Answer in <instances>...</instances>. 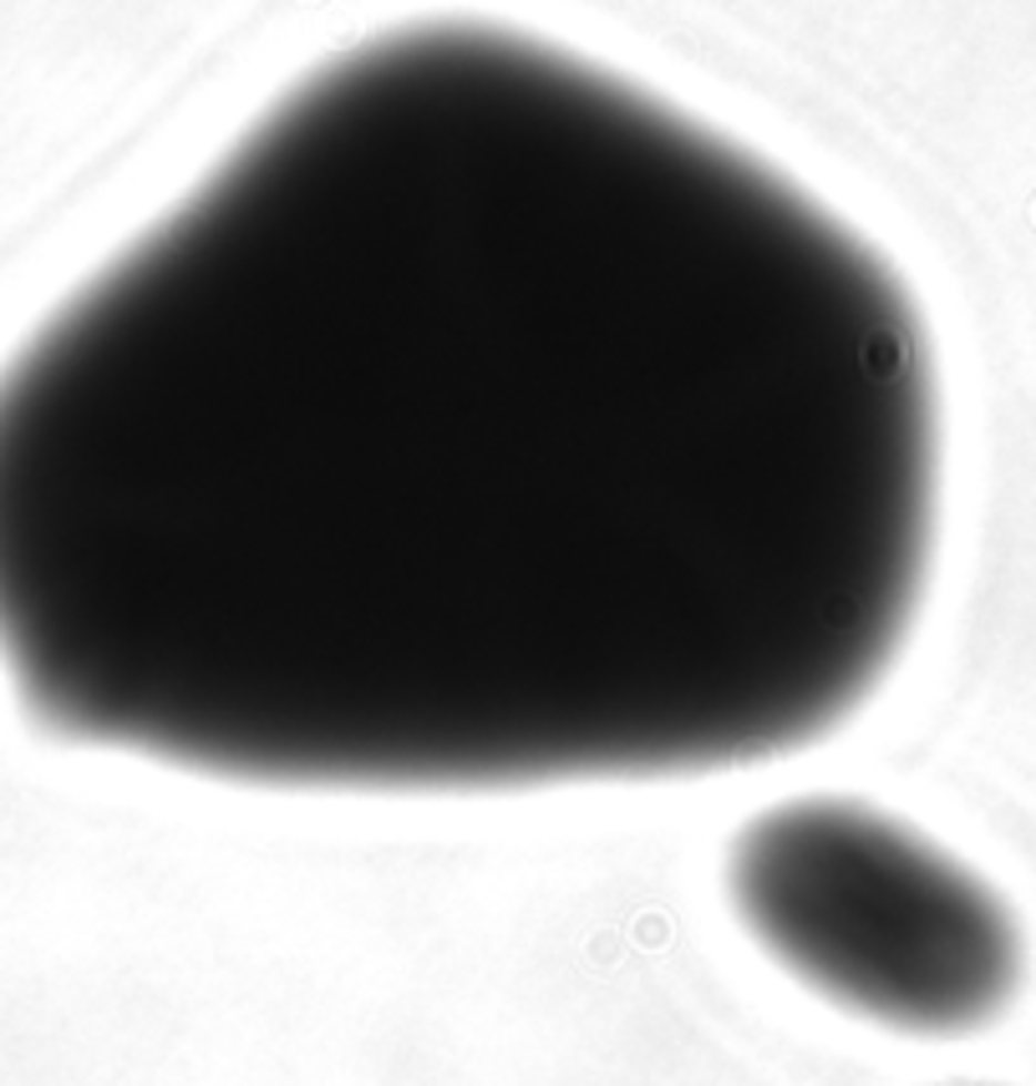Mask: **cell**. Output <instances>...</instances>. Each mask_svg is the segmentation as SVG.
Instances as JSON below:
<instances>
[{"label": "cell", "instance_id": "6da1fadb", "mask_svg": "<svg viewBox=\"0 0 1036 1086\" xmlns=\"http://www.w3.org/2000/svg\"><path fill=\"white\" fill-rule=\"evenodd\" d=\"M941 392L793 173L529 31L321 61L0 371L47 731L356 798L808 752L915 635Z\"/></svg>", "mask_w": 1036, "mask_h": 1086}, {"label": "cell", "instance_id": "7a4b0ae2", "mask_svg": "<svg viewBox=\"0 0 1036 1086\" xmlns=\"http://www.w3.org/2000/svg\"><path fill=\"white\" fill-rule=\"evenodd\" d=\"M722 894L793 985L890 1036H976L1022 995L1026 934L1006 894L880 802L803 792L752 812Z\"/></svg>", "mask_w": 1036, "mask_h": 1086}]
</instances>
